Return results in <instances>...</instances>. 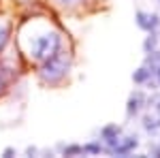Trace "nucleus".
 I'll list each match as a JSON object with an SVG mask.
<instances>
[{
  "instance_id": "1",
  "label": "nucleus",
  "mask_w": 160,
  "mask_h": 158,
  "mask_svg": "<svg viewBox=\"0 0 160 158\" xmlns=\"http://www.w3.org/2000/svg\"><path fill=\"white\" fill-rule=\"evenodd\" d=\"M24 47H26V54H28L30 60L43 62L60 51L62 37H60V32H56L53 28L34 30L28 38H24Z\"/></svg>"
},
{
  "instance_id": "2",
  "label": "nucleus",
  "mask_w": 160,
  "mask_h": 158,
  "mask_svg": "<svg viewBox=\"0 0 160 158\" xmlns=\"http://www.w3.org/2000/svg\"><path fill=\"white\" fill-rule=\"evenodd\" d=\"M68 66H71V62H68V56L64 54V51H58V54H53L51 58L41 62V69H38V77L45 81V84H60L62 79L66 77L68 73Z\"/></svg>"
},
{
  "instance_id": "3",
  "label": "nucleus",
  "mask_w": 160,
  "mask_h": 158,
  "mask_svg": "<svg viewBox=\"0 0 160 158\" xmlns=\"http://www.w3.org/2000/svg\"><path fill=\"white\" fill-rule=\"evenodd\" d=\"M120 137H122V126H118V124H107V126L100 128V139L105 143V152L107 154H111V150L118 145Z\"/></svg>"
},
{
  "instance_id": "4",
  "label": "nucleus",
  "mask_w": 160,
  "mask_h": 158,
  "mask_svg": "<svg viewBox=\"0 0 160 158\" xmlns=\"http://www.w3.org/2000/svg\"><path fill=\"white\" fill-rule=\"evenodd\" d=\"M135 22L141 30L152 32V30H158L160 28V15L156 13H145V11H137L135 13Z\"/></svg>"
},
{
  "instance_id": "5",
  "label": "nucleus",
  "mask_w": 160,
  "mask_h": 158,
  "mask_svg": "<svg viewBox=\"0 0 160 158\" xmlns=\"http://www.w3.org/2000/svg\"><path fill=\"white\" fill-rule=\"evenodd\" d=\"M137 145H139V137L137 135H130V137H120L118 145L111 150L113 156H128L130 152H135Z\"/></svg>"
},
{
  "instance_id": "6",
  "label": "nucleus",
  "mask_w": 160,
  "mask_h": 158,
  "mask_svg": "<svg viewBox=\"0 0 160 158\" xmlns=\"http://www.w3.org/2000/svg\"><path fill=\"white\" fill-rule=\"evenodd\" d=\"M141 107H145V94L137 90V92L130 94L128 103H126V118H128V120H132L135 115H139Z\"/></svg>"
},
{
  "instance_id": "7",
  "label": "nucleus",
  "mask_w": 160,
  "mask_h": 158,
  "mask_svg": "<svg viewBox=\"0 0 160 158\" xmlns=\"http://www.w3.org/2000/svg\"><path fill=\"white\" fill-rule=\"evenodd\" d=\"M158 41H160V37H158V32H156V30L148 32V37H145V41H143V51H145V54L154 51V49L158 47Z\"/></svg>"
},
{
  "instance_id": "8",
  "label": "nucleus",
  "mask_w": 160,
  "mask_h": 158,
  "mask_svg": "<svg viewBox=\"0 0 160 158\" xmlns=\"http://www.w3.org/2000/svg\"><path fill=\"white\" fill-rule=\"evenodd\" d=\"M148 79H152V73H149V69L145 66V64H143L141 69H137L135 73H132V81H135V84H139V85L145 84Z\"/></svg>"
},
{
  "instance_id": "9",
  "label": "nucleus",
  "mask_w": 160,
  "mask_h": 158,
  "mask_svg": "<svg viewBox=\"0 0 160 158\" xmlns=\"http://www.w3.org/2000/svg\"><path fill=\"white\" fill-rule=\"evenodd\" d=\"M58 150H60L64 156H79V154H83V147L77 145V143H71V145H64V143H60V145H58Z\"/></svg>"
},
{
  "instance_id": "10",
  "label": "nucleus",
  "mask_w": 160,
  "mask_h": 158,
  "mask_svg": "<svg viewBox=\"0 0 160 158\" xmlns=\"http://www.w3.org/2000/svg\"><path fill=\"white\" fill-rule=\"evenodd\" d=\"M143 128H145L149 135H156V130L160 128L158 120H156V118H152V115H145V118H143Z\"/></svg>"
},
{
  "instance_id": "11",
  "label": "nucleus",
  "mask_w": 160,
  "mask_h": 158,
  "mask_svg": "<svg viewBox=\"0 0 160 158\" xmlns=\"http://www.w3.org/2000/svg\"><path fill=\"white\" fill-rule=\"evenodd\" d=\"M9 24L7 22H0V51L4 49V45H7V41H9Z\"/></svg>"
},
{
  "instance_id": "12",
  "label": "nucleus",
  "mask_w": 160,
  "mask_h": 158,
  "mask_svg": "<svg viewBox=\"0 0 160 158\" xmlns=\"http://www.w3.org/2000/svg\"><path fill=\"white\" fill-rule=\"evenodd\" d=\"M83 147V154H100V152H105V145H100V143H86V145H81Z\"/></svg>"
},
{
  "instance_id": "13",
  "label": "nucleus",
  "mask_w": 160,
  "mask_h": 158,
  "mask_svg": "<svg viewBox=\"0 0 160 158\" xmlns=\"http://www.w3.org/2000/svg\"><path fill=\"white\" fill-rule=\"evenodd\" d=\"M15 154H17V152H15V147H7V150L2 152V156H4V158H11V156H15Z\"/></svg>"
},
{
  "instance_id": "14",
  "label": "nucleus",
  "mask_w": 160,
  "mask_h": 158,
  "mask_svg": "<svg viewBox=\"0 0 160 158\" xmlns=\"http://www.w3.org/2000/svg\"><path fill=\"white\" fill-rule=\"evenodd\" d=\"M149 154H154V156L160 158V145H149Z\"/></svg>"
},
{
  "instance_id": "15",
  "label": "nucleus",
  "mask_w": 160,
  "mask_h": 158,
  "mask_svg": "<svg viewBox=\"0 0 160 158\" xmlns=\"http://www.w3.org/2000/svg\"><path fill=\"white\" fill-rule=\"evenodd\" d=\"M38 150L37 147H28V150H26V154H28V156H34V154H37Z\"/></svg>"
},
{
  "instance_id": "16",
  "label": "nucleus",
  "mask_w": 160,
  "mask_h": 158,
  "mask_svg": "<svg viewBox=\"0 0 160 158\" xmlns=\"http://www.w3.org/2000/svg\"><path fill=\"white\" fill-rule=\"evenodd\" d=\"M2 88H4V79H2V75H0V92H2Z\"/></svg>"
},
{
  "instance_id": "17",
  "label": "nucleus",
  "mask_w": 160,
  "mask_h": 158,
  "mask_svg": "<svg viewBox=\"0 0 160 158\" xmlns=\"http://www.w3.org/2000/svg\"><path fill=\"white\" fill-rule=\"evenodd\" d=\"M58 2H62V4H68V2H75V0H58Z\"/></svg>"
},
{
  "instance_id": "18",
  "label": "nucleus",
  "mask_w": 160,
  "mask_h": 158,
  "mask_svg": "<svg viewBox=\"0 0 160 158\" xmlns=\"http://www.w3.org/2000/svg\"><path fill=\"white\" fill-rule=\"evenodd\" d=\"M156 77H158V84H160V66H158V71H156Z\"/></svg>"
},
{
  "instance_id": "19",
  "label": "nucleus",
  "mask_w": 160,
  "mask_h": 158,
  "mask_svg": "<svg viewBox=\"0 0 160 158\" xmlns=\"http://www.w3.org/2000/svg\"><path fill=\"white\" fill-rule=\"evenodd\" d=\"M158 2H160V0H158Z\"/></svg>"
}]
</instances>
